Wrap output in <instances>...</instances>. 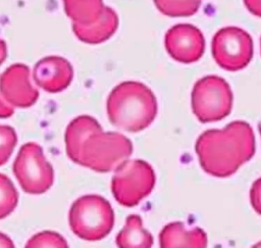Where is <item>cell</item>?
I'll use <instances>...</instances> for the list:
<instances>
[{"mask_svg":"<svg viewBox=\"0 0 261 248\" xmlns=\"http://www.w3.org/2000/svg\"><path fill=\"white\" fill-rule=\"evenodd\" d=\"M195 149L206 172L214 177H228L254 155V134L247 122L232 121L222 130L204 132Z\"/></svg>","mask_w":261,"mask_h":248,"instance_id":"1","label":"cell"},{"mask_svg":"<svg viewBox=\"0 0 261 248\" xmlns=\"http://www.w3.org/2000/svg\"><path fill=\"white\" fill-rule=\"evenodd\" d=\"M107 114L110 122L118 129L140 132L149 127L157 114L156 97L140 82H122L108 96Z\"/></svg>","mask_w":261,"mask_h":248,"instance_id":"2","label":"cell"},{"mask_svg":"<svg viewBox=\"0 0 261 248\" xmlns=\"http://www.w3.org/2000/svg\"><path fill=\"white\" fill-rule=\"evenodd\" d=\"M71 231L83 240L99 241L105 238L114 225L110 203L99 195H85L71 205L68 214Z\"/></svg>","mask_w":261,"mask_h":248,"instance_id":"3","label":"cell"},{"mask_svg":"<svg viewBox=\"0 0 261 248\" xmlns=\"http://www.w3.org/2000/svg\"><path fill=\"white\" fill-rule=\"evenodd\" d=\"M133 152V144L125 136L116 132L99 131L84 143L79 163L99 172L115 170L127 160Z\"/></svg>","mask_w":261,"mask_h":248,"instance_id":"4","label":"cell"},{"mask_svg":"<svg viewBox=\"0 0 261 248\" xmlns=\"http://www.w3.org/2000/svg\"><path fill=\"white\" fill-rule=\"evenodd\" d=\"M155 185V172L144 160H126L116 169L111 180V191L122 206H136L148 196Z\"/></svg>","mask_w":261,"mask_h":248,"instance_id":"5","label":"cell"},{"mask_svg":"<svg viewBox=\"0 0 261 248\" xmlns=\"http://www.w3.org/2000/svg\"><path fill=\"white\" fill-rule=\"evenodd\" d=\"M232 93L229 85L218 76H207L195 84L192 91V108L201 122L222 119L229 114Z\"/></svg>","mask_w":261,"mask_h":248,"instance_id":"6","label":"cell"},{"mask_svg":"<svg viewBox=\"0 0 261 248\" xmlns=\"http://www.w3.org/2000/svg\"><path fill=\"white\" fill-rule=\"evenodd\" d=\"M12 170L25 193L43 194L53 185V167L37 143L30 142L21 146L13 162Z\"/></svg>","mask_w":261,"mask_h":248,"instance_id":"7","label":"cell"},{"mask_svg":"<svg viewBox=\"0 0 261 248\" xmlns=\"http://www.w3.org/2000/svg\"><path fill=\"white\" fill-rule=\"evenodd\" d=\"M211 51L219 66L229 71H237L247 66L252 59V38L240 28L226 27L214 35Z\"/></svg>","mask_w":261,"mask_h":248,"instance_id":"8","label":"cell"},{"mask_svg":"<svg viewBox=\"0 0 261 248\" xmlns=\"http://www.w3.org/2000/svg\"><path fill=\"white\" fill-rule=\"evenodd\" d=\"M164 45L168 54L181 63L199 60L205 50V39L201 31L189 23H179L165 34Z\"/></svg>","mask_w":261,"mask_h":248,"instance_id":"9","label":"cell"},{"mask_svg":"<svg viewBox=\"0 0 261 248\" xmlns=\"http://www.w3.org/2000/svg\"><path fill=\"white\" fill-rule=\"evenodd\" d=\"M0 92L12 107H30L39 97V92L31 83L30 69L23 63L10 65L0 76Z\"/></svg>","mask_w":261,"mask_h":248,"instance_id":"10","label":"cell"},{"mask_svg":"<svg viewBox=\"0 0 261 248\" xmlns=\"http://www.w3.org/2000/svg\"><path fill=\"white\" fill-rule=\"evenodd\" d=\"M73 69L68 60L60 56H47L39 60L33 71L35 83L49 93L66 89L72 80Z\"/></svg>","mask_w":261,"mask_h":248,"instance_id":"11","label":"cell"},{"mask_svg":"<svg viewBox=\"0 0 261 248\" xmlns=\"http://www.w3.org/2000/svg\"><path fill=\"white\" fill-rule=\"evenodd\" d=\"M118 27V16L116 12L105 6L101 16L90 24L72 23V31L75 37L88 44H99L108 40Z\"/></svg>","mask_w":261,"mask_h":248,"instance_id":"12","label":"cell"},{"mask_svg":"<svg viewBox=\"0 0 261 248\" xmlns=\"http://www.w3.org/2000/svg\"><path fill=\"white\" fill-rule=\"evenodd\" d=\"M99 131H102V128L92 116L81 115L72 119L65 131V149L69 159L79 163L85 141Z\"/></svg>","mask_w":261,"mask_h":248,"instance_id":"13","label":"cell"},{"mask_svg":"<svg viewBox=\"0 0 261 248\" xmlns=\"http://www.w3.org/2000/svg\"><path fill=\"white\" fill-rule=\"evenodd\" d=\"M161 248H206L207 239L200 229L186 230L180 222H171L165 226L160 235Z\"/></svg>","mask_w":261,"mask_h":248,"instance_id":"14","label":"cell"},{"mask_svg":"<svg viewBox=\"0 0 261 248\" xmlns=\"http://www.w3.org/2000/svg\"><path fill=\"white\" fill-rule=\"evenodd\" d=\"M116 245L118 248H151L153 237L143 228L142 218L138 214H130L116 236Z\"/></svg>","mask_w":261,"mask_h":248,"instance_id":"15","label":"cell"},{"mask_svg":"<svg viewBox=\"0 0 261 248\" xmlns=\"http://www.w3.org/2000/svg\"><path fill=\"white\" fill-rule=\"evenodd\" d=\"M67 16L76 24H90L102 14L105 5L102 0H62Z\"/></svg>","mask_w":261,"mask_h":248,"instance_id":"16","label":"cell"},{"mask_svg":"<svg viewBox=\"0 0 261 248\" xmlns=\"http://www.w3.org/2000/svg\"><path fill=\"white\" fill-rule=\"evenodd\" d=\"M158 10L172 17L191 16L195 14L201 5V0H154Z\"/></svg>","mask_w":261,"mask_h":248,"instance_id":"17","label":"cell"},{"mask_svg":"<svg viewBox=\"0 0 261 248\" xmlns=\"http://www.w3.org/2000/svg\"><path fill=\"white\" fill-rule=\"evenodd\" d=\"M18 202L17 191L5 175L0 173V219L9 215Z\"/></svg>","mask_w":261,"mask_h":248,"instance_id":"18","label":"cell"},{"mask_svg":"<svg viewBox=\"0 0 261 248\" xmlns=\"http://www.w3.org/2000/svg\"><path fill=\"white\" fill-rule=\"evenodd\" d=\"M24 248H69L66 240L57 232L43 231L34 235Z\"/></svg>","mask_w":261,"mask_h":248,"instance_id":"19","label":"cell"},{"mask_svg":"<svg viewBox=\"0 0 261 248\" xmlns=\"http://www.w3.org/2000/svg\"><path fill=\"white\" fill-rule=\"evenodd\" d=\"M17 142L15 131L9 126L0 125V165L7 162Z\"/></svg>","mask_w":261,"mask_h":248,"instance_id":"20","label":"cell"},{"mask_svg":"<svg viewBox=\"0 0 261 248\" xmlns=\"http://www.w3.org/2000/svg\"><path fill=\"white\" fill-rule=\"evenodd\" d=\"M251 203L254 209L261 214V178L258 179L252 186Z\"/></svg>","mask_w":261,"mask_h":248,"instance_id":"21","label":"cell"},{"mask_svg":"<svg viewBox=\"0 0 261 248\" xmlns=\"http://www.w3.org/2000/svg\"><path fill=\"white\" fill-rule=\"evenodd\" d=\"M13 112H14L13 107L5 101V99L3 98L0 92V118L10 117L13 114Z\"/></svg>","mask_w":261,"mask_h":248,"instance_id":"22","label":"cell"},{"mask_svg":"<svg viewBox=\"0 0 261 248\" xmlns=\"http://www.w3.org/2000/svg\"><path fill=\"white\" fill-rule=\"evenodd\" d=\"M244 3L251 13L261 17V0H244Z\"/></svg>","mask_w":261,"mask_h":248,"instance_id":"23","label":"cell"},{"mask_svg":"<svg viewBox=\"0 0 261 248\" xmlns=\"http://www.w3.org/2000/svg\"><path fill=\"white\" fill-rule=\"evenodd\" d=\"M0 248H15L12 240L5 234L0 232Z\"/></svg>","mask_w":261,"mask_h":248,"instance_id":"24","label":"cell"},{"mask_svg":"<svg viewBox=\"0 0 261 248\" xmlns=\"http://www.w3.org/2000/svg\"><path fill=\"white\" fill-rule=\"evenodd\" d=\"M6 54H7L6 44H5V42H4L3 40L0 39V65H1L2 62L5 60Z\"/></svg>","mask_w":261,"mask_h":248,"instance_id":"25","label":"cell"},{"mask_svg":"<svg viewBox=\"0 0 261 248\" xmlns=\"http://www.w3.org/2000/svg\"><path fill=\"white\" fill-rule=\"evenodd\" d=\"M252 248H261V242L257 243V244H256V245H254Z\"/></svg>","mask_w":261,"mask_h":248,"instance_id":"26","label":"cell"},{"mask_svg":"<svg viewBox=\"0 0 261 248\" xmlns=\"http://www.w3.org/2000/svg\"><path fill=\"white\" fill-rule=\"evenodd\" d=\"M259 132H260V135H261V121L259 122Z\"/></svg>","mask_w":261,"mask_h":248,"instance_id":"27","label":"cell"},{"mask_svg":"<svg viewBox=\"0 0 261 248\" xmlns=\"http://www.w3.org/2000/svg\"><path fill=\"white\" fill-rule=\"evenodd\" d=\"M260 44H261V42H260Z\"/></svg>","mask_w":261,"mask_h":248,"instance_id":"28","label":"cell"}]
</instances>
